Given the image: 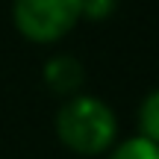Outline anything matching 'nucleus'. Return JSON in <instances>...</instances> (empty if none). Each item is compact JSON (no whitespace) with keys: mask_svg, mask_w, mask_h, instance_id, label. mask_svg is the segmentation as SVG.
Listing matches in <instances>:
<instances>
[{"mask_svg":"<svg viewBox=\"0 0 159 159\" xmlns=\"http://www.w3.org/2000/svg\"><path fill=\"white\" fill-rule=\"evenodd\" d=\"M106 159H159V144L136 133V136L124 139V142H115L109 148Z\"/></svg>","mask_w":159,"mask_h":159,"instance_id":"nucleus-4","label":"nucleus"},{"mask_svg":"<svg viewBox=\"0 0 159 159\" xmlns=\"http://www.w3.org/2000/svg\"><path fill=\"white\" fill-rule=\"evenodd\" d=\"M56 139L77 156H103L118 142V115L97 94H71L56 112Z\"/></svg>","mask_w":159,"mask_h":159,"instance_id":"nucleus-1","label":"nucleus"},{"mask_svg":"<svg viewBox=\"0 0 159 159\" xmlns=\"http://www.w3.org/2000/svg\"><path fill=\"white\" fill-rule=\"evenodd\" d=\"M44 83L53 94L59 97H71V94H80L83 91V83H85V68L77 56L71 53H59V56H50L44 65Z\"/></svg>","mask_w":159,"mask_h":159,"instance_id":"nucleus-3","label":"nucleus"},{"mask_svg":"<svg viewBox=\"0 0 159 159\" xmlns=\"http://www.w3.org/2000/svg\"><path fill=\"white\" fill-rule=\"evenodd\" d=\"M118 0H80V21H106L115 15Z\"/></svg>","mask_w":159,"mask_h":159,"instance_id":"nucleus-6","label":"nucleus"},{"mask_svg":"<svg viewBox=\"0 0 159 159\" xmlns=\"http://www.w3.org/2000/svg\"><path fill=\"white\" fill-rule=\"evenodd\" d=\"M15 30L33 44H56L80 24V0H12Z\"/></svg>","mask_w":159,"mask_h":159,"instance_id":"nucleus-2","label":"nucleus"},{"mask_svg":"<svg viewBox=\"0 0 159 159\" xmlns=\"http://www.w3.org/2000/svg\"><path fill=\"white\" fill-rule=\"evenodd\" d=\"M136 127H139V136H144V139H150V142L159 144V89L148 91L144 100L139 103Z\"/></svg>","mask_w":159,"mask_h":159,"instance_id":"nucleus-5","label":"nucleus"}]
</instances>
